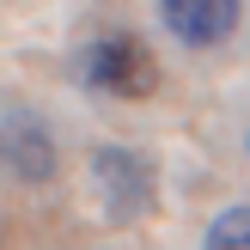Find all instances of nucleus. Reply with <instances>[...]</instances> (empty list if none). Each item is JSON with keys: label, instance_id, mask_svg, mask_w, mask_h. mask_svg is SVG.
I'll return each mask as SVG.
<instances>
[{"label": "nucleus", "instance_id": "nucleus-1", "mask_svg": "<svg viewBox=\"0 0 250 250\" xmlns=\"http://www.w3.org/2000/svg\"><path fill=\"white\" fill-rule=\"evenodd\" d=\"M80 85L104 98H122V104H146L159 92V61L141 37H98L80 55Z\"/></svg>", "mask_w": 250, "mask_h": 250}, {"label": "nucleus", "instance_id": "nucleus-2", "mask_svg": "<svg viewBox=\"0 0 250 250\" xmlns=\"http://www.w3.org/2000/svg\"><path fill=\"white\" fill-rule=\"evenodd\" d=\"M92 177H98V195H104V214L110 220H146L153 214V195H159V177L141 153L128 146H98L92 153Z\"/></svg>", "mask_w": 250, "mask_h": 250}, {"label": "nucleus", "instance_id": "nucleus-3", "mask_svg": "<svg viewBox=\"0 0 250 250\" xmlns=\"http://www.w3.org/2000/svg\"><path fill=\"white\" fill-rule=\"evenodd\" d=\"M0 171L19 183H49L55 177V134L31 110H0Z\"/></svg>", "mask_w": 250, "mask_h": 250}, {"label": "nucleus", "instance_id": "nucleus-4", "mask_svg": "<svg viewBox=\"0 0 250 250\" xmlns=\"http://www.w3.org/2000/svg\"><path fill=\"white\" fill-rule=\"evenodd\" d=\"M238 0H159V19L183 49H214L238 31Z\"/></svg>", "mask_w": 250, "mask_h": 250}, {"label": "nucleus", "instance_id": "nucleus-5", "mask_svg": "<svg viewBox=\"0 0 250 250\" xmlns=\"http://www.w3.org/2000/svg\"><path fill=\"white\" fill-rule=\"evenodd\" d=\"M208 250H250V208H226V214H214V226H208Z\"/></svg>", "mask_w": 250, "mask_h": 250}]
</instances>
